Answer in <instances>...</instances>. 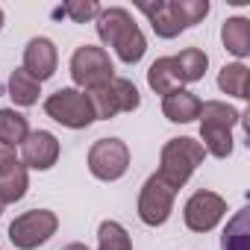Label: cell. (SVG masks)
Wrapping results in <instances>:
<instances>
[{
	"mask_svg": "<svg viewBox=\"0 0 250 250\" xmlns=\"http://www.w3.org/2000/svg\"><path fill=\"white\" fill-rule=\"evenodd\" d=\"M97 24V36L106 47L115 50V56L124 62V65H136L142 62L145 50H147V39L142 33V27L133 21V15L121 6H109V9H100V15L94 18Z\"/></svg>",
	"mask_w": 250,
	"mask_h": 250,
	"instance_id": "1",
	"label": "cell"
},
{
	"mask_svg": "<svg viewBox=\"0 0 250 250\" xmlns=\"http://www.w3.org/2000/svg\"><path fill=\"white\" fill-rule=\"evenodd\" d=\"M139 9L150 18V27L159 39H174L209 15V0H156L142 3Z\"/></svg>",
	"mask_w": 250,
	"mask_h": 250,
	"instance_id": "2",
	"label": "cell"
},
{
	"mask_svg": "<svg viewBox=\"0 0 250 250\" xmlns=\"http://www.w3.org/2000/svg\"><path fill=\"white\" fill-rule=\"evenodd\" d=\"M197 118H200L203 150L215 159H227L232 153V127L241 121V112L224 100H203Z\"/></svg>",
	"mask_w": 250,
	"mask_h": 250,
	"instance_id": "3",
	"label": "cell"
},
{
	"mask_svg": "<svg viewBox=\"0 0 250 250\" xmlns=\"http://www.w3.org/2000/svg\"><path fill=\"white\" fill-rule=\"evenodd\" d=\"M203 159H206V150L197 139H188V136L168 139L162 145V153H159L156 177L162 183H168L174 191H180L188 183V177L197 171V165H203Z\"/></svg>",
	"mask_w": 250,
	"mask_h": 250,
	"instance_id": "4",
	"label": "cell"
},
{
	"mask_svg": "<svg viewBox=\"0 0 250 250\" xmlns=\"http://www.w3.org/2000/svg\"><path fill=\"white\" fill-rule=\"evenodd\" d=\"M85 97L91 103L94 121H109V118H115L121 112H136L142 106V94L127 77H115V80L85 91Z\"/></svg>",
	"mask_w": 250,
	"mask_h": 250,
	"instance_id": "5",
	"label": "cell"
},
{
	"mask_svg": "<svg viewBox=\"0 0 250 250\" xmlns=\"http://www.w3.org/2000/svg\"><path fill=\"white\" fill-rule=\"evenodd\" d=\"M71 80H74V88L91 91V88L115 80V65H112V59L103 47L83 44L71 56Z\"/></svg>",
	"mask_w": 250,
	"mask_h": 250,
	"instance_id": "6",
	"label": "cell"
},
{
	"mask_svg": "<svg viewBox=\"0 0 250 250\" xmlns=\"http://www.w3.org/2000/svg\"><path fill=\"white\" fill-rule=\"evenodd\" d=\"M44 112H47V118H53L56 124H62L68 130H85L88 124H94V112H91L85 91H80L74 85L53 91L44 100Z\"/></svg>",
	"mask_w": 250,
	"mask_h": 250,
	"instance_id": "7",
	"label": "cell"
},
{
	"mask_svg": "<svg viewBox=\"0 0 250 250\" xmlns=\"http://www.w3.org/2000/svg\"><path fill=\"white\" fill-rule=\"evenodd\" d=\"M130 168V147L121 139H97L88 147V171L100 183H115Z\"/></svg>",
	"mask_w": 250,
	"mask_h": 250,
	"instance_id": "8",
	"label": "cell"
},
{
	"mask_svg": "<svg viewBox=\"0 0 250 250\" xmlns=\"http://www.w3.org/2000/svg\"><path fill=\"white\" fill-rule=\"evenodd\" d=\"M56 227H59L56 212H50V209H30V212L18 215L9 224V241L18 250H36L56 232Z\"/></svg>",
	"mask_w": 250,
	"mask_h": 250,
	"instance_id": "9",
	"label": "cell"
},
{
	"mask_svg": "<svg viewBox=\"0 0 250 250\" xmlns=\"http://www.w3.org/2000/svg\"><path fill=\"white\" fill-rule=\"evenodd\" d=\"M174 197H177V191L168 183H162L156 174H150L145 180L142 191H139V218H142V224L162 227L174 212Z\"/></svg>",
	"mask_w": 250,
	"mask_h": 250,
	"instance_id": "10",
	"label": "cell"
},
{
	"mask_svg": "<svg viewBox=\"0 0 250 250\" xmlns=\"http://www.w3.org/2000/svg\"><path fill=\"white\" fill-rule=\"evenodd\" d=\"M227 215V200L209 188H200L194 191L188 200H186V209H183V221L191 232H209L215 229Z\"/></svg>",
	"mask_w": 250,
	"mask_h": 250,
	"instance_id": "11",
	"label": "cell"
},
{
	"mask_svg": "<svg viewBox=\"0 0 250 250\" xmlns=\"http://www.w3.org/2000/svg\"><path fill=\"white\" fill-rule=\"evenodd\" d=\"M59 159V139L47 130H33L21 145V162L33 171H50Z\"/></svg>",
	"mask_w": 250,
	"mask_h": 250,
	"instance_id": "12",
	"label": "cell"
},
{
	"mask_svg": "<svg viewBox=\"0 0 250 250\" xmlns=\"http://www.w3.org/2000/svg\"><path fill=\"white\" fill-rule=\"evenodd\" d=\"M56 62H59V53H56V44L44 36H36L27 42L24 47V71L36 80V83H44L56 74Z\"/></svg>",
	"mask_w": 250,
	"mask_h": 250,
	"instance_id": "13",
	"label": "cell"
},
{
	"mask_svg": "<svg viewBox=\"0 0 250 250\" xmlns=\"http://www.w3.org/2000/svg\"><path fill=\"white\" fill-rule=\"evenodd\" d=\"M30 188V174L24 162L12 153L3 150L0 153V200L3 203H18Z\"/></svg>",
	"mask_w": 250,
	"mask_h": 250,
	"instance_id": "14",
	"label": "cell"
},
{
	"mask_svg": "<svg viewBox=\"0 0 250 250\" xmlns=\"http://www.w3.org/2000/svg\"><path fill=\"white\" fill-rule=\"evenodd\" d=\"M200 103L203 100L194 91L180 88V91H171V94L162 97V112L171 124H191L200 115Z\"/></svg>",
	"mask_w": 250,
	"mask_h": 250,
	"instance_id": "15",
	"label": "cell"
},
{
	"mask_svg": "<svg viewBox=\"0 0 250 250\" xmlns=\"http://www.w3.org/2000/svg\"><path fill=\"white\" fill-rule=\"evenodd\" d=\"M147 85H150L156 94H162V97L183 88V80H180V74H177L174 56H162V59H156V62L147 68Z\"/></svg>",
	"mask_w": 250,
	"mask_h": 250,
	"instance_id": "16",
	"label": "cell"
},
{
	"mask_svg": "<svg viewBox=\"0 0 250 250\" xmlns=\"http://www.w3.org/2000/svg\"><path fill=\"white\" fill-rule=\"evenodd\" d=\"M221 42L235 59H244L250 53V21L241 18V15L238 18H227L224 27H221Z\"/></svg>",
	"mask_w": 250,
	"mask_h": 250,
	"instance_id": "17",
	"label": "cell"
},
{
	"mask_svg": "<svg viewBox=\"0 0 250 250\" xmlns=\"http://www.w3.org/2000/svg\"><path fill=\"white\" fill-rule=\"evenodd\" d=\"M27 136H30L27 118L15 109H0V145L12 150V147H21Z\"/></svg>",
	"mask_w": 250,
	"mask_h": 250,
	"instance_id": "18",
	"label": "cell"
},
{
	"mask_svg": "<svg viewBox=\"0 0 250 250\" xmlns=\"http://www.w3.org/2000/svg\"><path fill=\"white\" fill-rule=\"evenodd\" d=\"M221 250H250V209L247 206L229 218L221 235Z\"/></svg>",
	"mask_w": 250,
	"mask_h": 250,
	"instance_id": "19",
	"label": "cell"
},
{
	"mask_svg": "<svg viewBox=\"0 0 250 250\" xmlns=\"http://www.w3.org/2000/svg\"><path fill=\"white\" fill-rule=\"evenodd\" d=\"M174 62H177V74H180L183 85H186V83H200L203 74H206V68H209V56H206L200 47H186V50H180V53L174 56Z\"/></svg>",
	"mask_w": 250,
	"mask_h": 250,
	"instance_id": "20",
	"label": "cell"
},
{
	"mask_svg": "<svg viewBox=\"0 0 250 250\" xmlns=\"http://www.w3.org/2000/svg\"><path fill=\"white\" fill-rule=\"evenodd\" d=\"M247 83H250V68H247L244 62H229V65H224L221 74H218V88H221L224 94L238 97V100H247V97H250V94H247Z\"/></svg>",
	"mask_w": 250,
	"mask_h": 250,
	"instance_id": "21",
	"label": "cell"
},
{
	"mask_svg": "<svg viewBox=\"0 0 250 250\" xmlns=\"http://www.w3.org/2000/svg\"><path fill=\"white\" fill-rule=\"evenodd\" d=\"M42 94V83H36L24 68H15L9 74V97L18 103V106H33Z\"/></svg>",
	"mask_w": 250,
	"mask_h": 250,
	"instance_id": "22",
	"label": "cell"
},
{
	"mask_svg": "<svg viewBox=\"0 0 250 250\" xmlns=\"http://www.w3.org/2000/svg\"><path fill=\"white\" fill-rule=\"evenodd\" d=\"M97 250H133V238L118 221H103L97 229Z\"/></svg>",
	"mask_w": 250,
	"mask_h": 250,
	"instance_id": "23",
	"label": "cell"
},
{
	"mask_svg": "<svg viewBox=\"0 0 250 250\" xmlns=\"http://www.w3.org/2000/svg\"><path fill=\"white\" fill-rule=\"evenodd\" d=\"M100 3H94V0H71V3H65L56 15H68L74 24H88L100 15Z\"/></svg>",
	"mask_w": 250,
	"mask_h": 250,
	"instance_id": "24",
	"label": "cell"
},
{
	"mask_svg": "<svg viewBox=\"0 0 250 250\" xmlns=\"http://www.w3.org/2000/svg\"><path fill=\"white\" fill-rule=\"evenodd\" d=\"M62 250H88V247H85L83 241H71V244H65Z\"/></svg>",
	"mask_w": 250,
	"mask_h": 250,
	"instance_id": "25",
	"label": "cell"
},
{
	"mask_svg": "<svg viewBox=\"0 0 250 250\" xmlns=\"http://www.w3.org/2000/svg\"><path fill=\"white\" fill-rule=\"evenodd\" d=\"M0 30H3V9H0Z\"/></svg>",
	"mask_w": 250,
	"mask_h": 250,
	"instance_id": "26",
	"label": "cell"
},
{
	"mask_svg": "<svg viewBox=\"0 0 250 250\" xmlns=\"http://www.w3.org/2000/svg\"><path fill=\"white\" fill-rule=\"evenodd\" d=\"M3 209H6V203H3V200H0V215H3Z\"/></svg>",
	"mask_w": 250,
	"mask_h": 250,
	"instance_id": "27",
	"label": "cell"
}]
</instances>
